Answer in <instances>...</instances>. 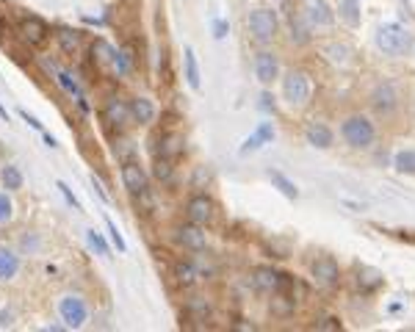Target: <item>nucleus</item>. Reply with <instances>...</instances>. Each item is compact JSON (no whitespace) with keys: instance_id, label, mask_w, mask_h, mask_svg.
I'll use <instances>...</instances> for the list:
<instances>
[{"instance_id":"473e14b6","label":"nucleus","mask_w":415,"mask_h":332,"mask_svg":"<svg viewBox=\"0 0 415 332\" xmlns=\"http://www.w3.org/2000/svg\"><path fill=\"white\" fill-rule=\"evenodd\" d=\"M291 39H293L296 45H308V42H311V33L305 31V23H302L299 17H291Z\"/></svg>"},{"instance_id":"f8f14e48","label":"nucleus","mask_w":415,"mask_h":332,"mask_svg":"<svg viewBox=\"0 0 415 332\" xmlns=\"http://www.w3.org/2000/svg\"><path fill=\"white\" fill-rule=\"evenodd\" d=\"M105 122L114 130H125L133 122V114H130V102H122L119 97H111L105 102Z\"/></svg>"},{"instance_id":"cd10ccee","label":"nucleus","mask_w":415,"mask_h":332,"mask_svg":"<svg viewBox=\"0 0 415 332\" xmlns=\"http://www.w3.org/2000/svg\"><path fill=\"white\" fill-rule=\"evenodd\" d=\"M153 175H156L158 183L172 186V183H175V166H172V161H166V158H156V164H153Z\"/></svg>"},{"instance_id":"a18cd8bd","label":"nucleus","mask_w":415,"mask_h":332,"mask_svg":"<svg viewBox=\"0 0 415 332\" xmlns=\"http://www.w3.org/2000/svg\"><path fill=\"white\" fill-rule=\"evenodd\" d=\"M0 117H3V119H6V122H11V119H9V111H6V108H3V105H0Z\"/></svg>"},{"instance_id":"aec40b11","label":"nucleus","mask_w":415,"mask_h":332,"mask_svg":"<svg viewBox=\"0 0 415 332\" xmlns=\"http://www.w3.org/2000/svg\"><path fill=\"white\" fill-rule=\"evenodd\" d=\"M130 114H133V122L150 125L156 119V105H153V100H147V97H133L130 100Z\"/></svg>"},{"instance_id":"79ce46f5","label":"nucleus","mask_w":415,"mask_h":332,"mask_svg":"<svg viewBox=\"0 0 415 332\" xmlns=\"http://www.w3.org/2000/svg\"><path fill=\"white\" fill-rule=\"evenodd\" d=\"M20 117H23V119H26V122H28V125H31V128L42 130V122H39V119H36V117H31V114H28V111H20Z\"/></svg>"},{"instance_id":"2f4dec72","label":"nucleus","mask_w":415,"mask_h":332,"mask_svg":"<svg viewBox=\"0 0 415 332\" xmlns=\"http://www.w3.org/2000/svg\"><path fill=\"white\" fill-rule=\"evenodd\" d=\"M92 53H95V64H100V67H108V70H111L114 48H111L105 39H97V42H95V48H92Z\"/></svg>"},{"instance_id":"58836bf2","label":"nucleus","mask_w":415,"mask_h":332,"mask_svg":"<svg viewBox=\"0 0 415 332\" xmlns=\"http://www.w3.org/2000/svg\"><path fill=\"white\" fill-rule=\"evenodd\" d=\"M58 191H61V194H64V200H67V203L72 205V208H75V210H80V203H78V200H75V194H72V191H70V188H67V183H58Z\"/></svg>"},{"instance_id":"a211bd4d","label":"nucleus","mask_w":415,"mask_h":332,"mask_svg":"<svg viewBox=\"0 0 415 332\" xmlns=\"http://www.w3.org/2000/svg\"><path fill=\"white\" fill-rule=\"evenodd\" d=\"M271 139H274V125H271V122H260L258 128H255V133L241 144V155L255 153V150H260L263 144H269Z\"/></svg>"},{"instance_id":"f03ea898","label":"nucleus","mask_w":415,"mask_h":332,"mask_svg":"<svg viewBox=\"0 0 415 332\" xmlns=\"http://www.w3.org/2000/svg\"><path fill=\"white\" fill-rule=\"evenodd\" d=\"M340 139L352 147V150H368L377 141V128L365 114H352L340 122Z\"/></svg>"},{"instance_id":"c03bdc74","label":"nucleus","mask_w":415,"mask_h":332,"mask_svg":"<svg viewBox=\"0 0 415 332\" xmlns=\"http://www.w3.org/2000/svg\"><path fill=\"white\" fill-rule=\"evenodd\" d=\"M42 136H45V144H48V147H55V139H53L50 133H45V130H42Z\"/></svg>"},{"instance_id":"4be33fe9","label":"nucleus","mask_w":415,"mask_h":332,"mask_svg":"<svg viewBox=\"0 0 415 332\" xmlns=\"http://www.w3.org/2000/svg\"><path fill=\"white\" fill-rule=\"evenodd\" d=\"M382 282H385V277L377 272V269H360L357 272V288L363 291V294H374V291H379L382 288Z\"/></svg>"},{"instance_id":"bb28decb","label":"nucleus","mask_w":415,"mask_h":332,"mask_svg":"<svg viewBox=\"0 0 415 332\" xmlns=\"http://www.w3.org/2000/svg\"><path fill=\"white\" fill-rule=\"evenodd\" d=\"M393 169L399 175H415V150H399L393 158Z\"/></svg>"},{"instance_id":"9b49d317","label":"nucleus","mask_w":415,"mask_h":332,"mask_svg":"<svg viewBox=\"0 0 415 332\" xmlns=\"http://www.w3.org/2000/svg\"><path fill=\"white\" fill-rule=\"evenodd\" d=\"M185 219L194 225H208L213 219V200L208 194H194L185 203Z\"/></svg>"},{"instance_id":"a19ab883","label":"nucleus","mask_w":415,"mask_h":332,"mask_svg":"<svg viewBox=\"0 0 415 332\" xmlns=\"http://www.w3.org/2000/svg\"><path fill=\"white\" fill-rule=\"evenodd\" d=\"M213 31H216V33H213L216 39H225V36H227V23H225V20H216Z\"/></svg>"},{"instance_id":"5701e85b","label":"nucleus","mask_w":415,"mask_h":332,"mask_svg":"<svg viewBox=\"0 0 415 332\" xmlns=\"http://www.w3.org/2000/svg\"><path fill=\"white\" fill-rule=\"evenodd\" d=\"M269 310L274 313V318H291L296 310V299H291L288 294H274V299L269 302Z\"/></svg>"},{"instance_id":"4c0bfd02","label":"nucleus","mask_w":415,"mask_h":332,"mask_svg":"<svg viewBox=\"0 0 415 332\" xmlns=\"http://www.w3.org/2000/svg\"><path fill=\"white\" fill-rule=\"evenodd\" d=\"M343 324L338 321V318H333V316H327V318H321L318 324H316V330H340Z\"/></svg>"},{"instance_id":"e433bc0d","label":"nucleus","mask_w":415,"mask_h":332,"mask_svg":"<svg viewBox=\"0 0 415 332\" xmlns=\"http://www.w3.org/2000/svg\"><path fill=\"white\" fill-rule=\"evenodd\" d=\"M105 227H108V232H111V241L117 244V250H119V252L125 255V252H128V247H125V238H122V232H119V227H117V225H114L111 219H105Z\"/></svg>"},{"instance_id":"72a5a7b5","label":"nucleus","mask_w":415,"mask_h":332,"mask_svg":"<svg viewBox=\"0 0 415 332\" xmlns=\"http://www.w3.org/2000/svg\"><path fill=\"white\" fill-rule=\"evenodd\" d=\"M14 219V203L9 197V191H0V227L9 225Z\"/></svg>"},{"instance_id":"393cba45","label":"nucleus","mask_w":415,"mask_h":332,"mask_svg":"<svg viewBox=\"0 0 415 332\" xmlns=\"http://www.w3.org/2000/svg\"><path fill=\"white\" fill-rule=\"evenodd\" d=\"M55 39H58V48L67 53V55H78L80 36L75 33V31H70V28H61V31L55 33Z\"/></svg>"},{"instance_id":"f3484780","label":"nucleus","mask_w":415,"mask_h":332,"mask_svg":"<svg viewBox=\"0 0 415 332\" xmlns=\"http://www.w3.org/2000/svg\"><path fill=\"white\" fill-rule=\"evenodd\" d=\"M305 139H308V144L316 147V150H327V147H333L335 133L330 130V125H324V122H311L305 128Z\"/></svg>"},{"instance_id":"b1692460","label":"nucleus","mask_w":415,"mask_h":332,"mask_svg":"<svg viewBox=\"0 0 415 332\" xmlns=\"http://www.w3.org/2000/svg\"><path fill=\"white\" fill-rule=\"evenodd\" d=\"M183 64H185V80H188V86L197 92V89H200V64H197V53H194V48H185V53H183Z\"/></svg>"},{"instance_id":"2eb2a0df","label":"nucleus","mask_w":415,"mask_h":332,"mask_svg":"<svg viewBox=\"0 0 415 332\" xmlns=\"http://www.w3.org/2000/svg\"><path fill=\"white\" fill-rule=\"evenodd\" d=\"M122 183H125L128 194H133V197L150 188V186H147V172H144L139 164H133V161H125V164H122Z\"/></svg>"},{"instance_id":"6ab92c4d","label":"nucleus","mask_w":415,"mask_h":332,"mask_svg":"<svg viewBox=\"0 0 415 332\" xmlns=\"http://www.w3.org/2000/svg\"><path fill=\"white\" fill-rule=\"evenodd\" d=\"M277 277H280V272L277 269H271V266H258L255 272H252V285L263 291V294H274L277 291Z\"/></svg>"},{"instance_id":"6e6552de","label":"nucleus","mask_w":415,"mask_h":332,"mask_svg":"<svg viewBox=\"0 0 415 332\" xmlns=\"http://www.w3.org/2000/svg\"><path fill=\"white\" fill-rule=\"evenodd\" d=\"M20 39L26 42L28 48H42L50 39V28L42 17H26L20 23Z\"/></svg>"},{"instance_id":"9d476101","label":"nucleus","mask_w":415,"mask_h":332,"mask_svg":"<svg viewBox=\"0 0 415 332\" xmlns=\"http://www.w3.org/2000/svg\"><path fill=\"white\" fill-rule=\"evenodd\" d=\"M178 241H180L183 250H188V252H205L208 247L203 225H194V222H185V225L178 227Z\"/></svg>"},{"instance_id":"ddd939ff","label":"nucleus","mask_w":415,"mask_h":332,"mask_svg":"<svg viewBox=\"0 0 415 332\" xmlns=\"http://www.w3.org/2000/svg\"><path fill=\"white\" fill-rule=\"evenodd\" d=\"M153 153H156V158L175 161V158H180L185 153V139H183L180 133H163V136H158Z\"/></svg>"},{"instance_id":"c756f323","label":"nucleus","mask_w":415,"mask_h":332,"mask_svg":"<svg viewBox=\"0 0 415 332\" xmlns=\"http://www.w3.org/2000/svg\"><path fill=\"white\" fill-rule=\"evenodd\" d=\"M185 313H188V318H194V321H205L208 316H210V305H208L205 299L194 296V299L185 302Z\"/></svg>"},{"instance_id":"c9c22d12","label":"nucleus","mask_w":415,"mask_h":332,"mask_svg":"<svg viewBox=\"0 0 415 332\" xmlns=\"http://www.w3.org/2000/svg\"><path fill=\"white\" fill-rule=\"evenodd\" d=\"M133 153H136L133 141H128V139H117V141H114V155H117V158L130 161V155H133Z\"/></svg>"},{"instance_id":"37998d69","label":"nucleus","mask_w":415,"mask_h":332,"mask_svg":"<svg viewBox=\"0 0 415 332\" xmlns=\"http://www.w3.org/2000/svg\"><path fill=\"white\" fill-rule=\"evenodd\" d=\"M92 186H95V194H97V197H100L103 203H108V194H105V188H103V186L97 183V178H92Z\"/></svg>"},{"instance_id":"412c9836","label":"nucleus","mask_w":415,"mask_h":332,"mask_svg":"<svg viewBox=\"0 0 415 332\" xmlns=\"http://www.w3.org/2000/svg\"><path fill=\"white\" fill-rule=\"evenodd\" d=\"M200 277H203V274H200L197 263H191V260H180V263L175 266V280H178V285H183V288L197 285Z\"/></svg>"},{"instance_id":"ea45409f","label":"nucleus","mask_w":415,"mask_h":332,"mask_svg":"<svg viewBox=\"0 0 415 332\" xmlns=\"http://www.w3.org/2000/svg\"><path fill=\"white\" fill-rule=\"evenodd\" d=\"M260 108H263V111H269V114L274 111V97H271L269 92H263V95H260Z\"/></svg>"},{"instance_id":"39448f33","label":"nucleus","mask_w":415,"mask_h":332,"mask_svg":"<svg viewBox=\"0 0 415 332\" xmlns=\"http://www.w3.org/2000/svg\"><path fill=\"white\" fill-rule=\"evenodd\" d=\"M311 277H313V285H316L318 291L333 294L338 285H340V266L335 263V257H330V255L316 257L311 263Z\"/></svg>"},{"instance_id":"49530a36","label":"nucleus","mask_w":415,"mask_h":332,"mask_svg":"<svg viewBox=\"0 0 415 332\" xmlns=\"http://www.w3.org/2000/svg\"><path fill=\"white\" fill-rule=\"evenodd\" d=\"M0 33H3V20H0Z\"/></svg>"},{"instance_id":"f257e3e1","label":"nucleus","mask_w":415,"mask_h":332,"mask_svg":"<svg viewBox=\"0 0 415 332\" xmlns=\"http://www.w3.org/2000/svg\"><path fill=\"white\" fill-rule=\"evenodd\" d=\"M377 48L388 58H404L413 50V33L401 23H385L377 31Z\"/></svg>"},{"instance_id":"7c9ffc66","label":"nucleus","mask_w":415,"mask_h":332,"mask_svg":"<svg viewBox=\"0 0 415 332\" xmlns=\"http://www.w3.org/2000/svg\"><path fill=\"white\" fill-rule=\"evenodd\" d=\"M340 20L349 26L360 23V0H340Z\"/></svg>"},{"instance_id":"4468645a","label":"nucleus","mask_w":415,"mask_h":332,"mask_svg":"<svg viewBox=\"0 0 415 332\" xmlns=\"http://www.w3.org/2000/svg\"><path fill=\"white\" fill-rule=\"evenodd\" d=\"M305 17L313 28H330L335 23V11L327 0H308V9H305Z\"/></svg>"},{"instance_id":"7ed1b4c3","label":"nucleus","mask_w":415,"mask_h":332,"mask_svg":"<svg viewBox=\"0 0 415 332\" xmlns=\"http://www.w3.org/2000/svg\"><path fill=\"white\" fill-rule=\"evenodd\" d=\"M249 33L258 45H271L277 39V31H280V23H277V11L274 9H255L249 11Z\"/></svg>"},{"instance_id":"0eeeda50","label":"nucleus","mask_w":415,"mask_h":332,"mask_svg":"<svg viewBox=\"0 0 415 332\" xmlns=\"http://www.w3.org/2000/svg\"><path fill=\"white\" fill-rule=\"evenodd\" d=\"M252 70H255V77L263 86H271L280 77V61H277V55L271 50H260L252 58Z\"/></svg>"},{"instance_id":"f704fd0d","label":"nucleus","mask_w":415,"mask_h":332,"mask_svg":"<svg viewBox=\"0 0 415 332\" xmlns=\"http://www.w3.org/2000/svg\"><path fill=\"white\" fill-rule=\"evenodd\" d=\"M86 241H89V247L95 250V252H100L103 257L111 255V250H108V244L103 241V235L100 232H95V230H86Z\"/></svg>"},{"instance_id":"a878e982","label":"nucleus","mask_w":415,"mask_h":332,"mask_svg":"<svg viewBox=\"0 0 415 332\" xmlns=\"http://www.w3.org/2000/svg\"><path fill=\"white\" fill-rule=\"evenodd\" d=\"M269 180L274 183V188H280V191L286 194L288 200H296V197H299V188H296V183H293V180H288L283 172L271 169V172H269Z\"/></svg>"},{"instance_id":"423d86ee","label":"nucleus","mask_w":415,"mask_h":332,"mask_svg":"<svg viewBox=\"0 0 415 332\" xmlns=\"http://www.w3.org/2000/svg\"><path fill=\"white\" fill-rule=\"evenodd\" d=\"M58 316H61L67 330H80L86 324V318H89V307L83 302V296L67 294V296L58 299Z\"/></svg>"},{"instance_id":"20e7f679","label":"nucleus","mask_w":415,"mask_h":332,"mask_svg":"<svg viewBox=\"0 0 415 332\" xmlns=\"http://www.w3.org/2000/svg\"><path fill=\"white\" fill-rule=\"evenodd\" d=\"M283 97H286L293 108H302L308 105L313 97V83L308 73L302 70H288L286 77H283Z\"/></svg>"},{"instance_id":"c85d7f7f","label":"nucleus","mask_w":415,"mask_h":332,"mask_svg":"<svg viewBox=\"0 0 415 332\" xmlns=\"http://www.w3.org/2000/svg\"><path fill=\"white\" fill-rule=\"evenodd\" d=\"M0 180H3V188H9V191H20L23 188V172L17 166H11V164L0 169Z\"/></svg>"},{"instance_id":"1a4fd4ad","label":"nucleus","mask_w":415,"mask_h":332,"mask_svg":"<svg viewBox=\"0 0 415 332\" xmlns=\"http://www.w3.org/2000/svg\"><path fill=\"white\" fill-rule=\"evenodd\" d=\"M399 89L390 83V80H385V83H379L374 92H371V105H374V111H379V114H393L396 108H399Z\"/></svg>"},{"instance_id":"dca6fc26","label":"nucleus","mask_w":415,"mask_h":332,"mask_svg":"<svg viewBox=\"0 0 415 332\" xmlns=\"http://www.w3.org/2000/svg\"><path fill=\"white\" fill-rule=\"evenodd\" d=\"M20 266H23L20 255H17L9 244H0V282L14 280V277L20 274Z\"/></svg>"}]
</instances>
